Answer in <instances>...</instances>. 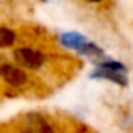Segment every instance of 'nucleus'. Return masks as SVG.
<instances>
[{"instance_id":"obj_1","label":"nucleus","mask_w":133,"mask_h":133,"mask_svg":"<svg viewBox=\"0 0 133 133\" xmlns=\"http://www.w3.org/2000/svg\"><path fill=\"white\" fill-rule=\"evenodd\" d=\"M97 68L91 72V78H103L110 80L119 86H127L128 78H127V68L116 61V59H100L96 63Z\"/></svg>"},{"instance_id":"obj_2","label":"nucleus","mask_w":133,"mask_h":133,"mask_svg":"<svg viewBox=\"0 0 133 133\" xmlns=\"http://www.w3.org/2000/svg\"><path fill=\"white\" fill-rule=\"evenodd\" d=\"M13 56H14L16 63H19L22 68L31 69V71L42 68L45 63V55L41 50L33 49V47H17L13 52Z\"/></svg>"},{"instance_id":"obj_3","label":"nucleus","mask_w":133,"mask_h":133,"mask_svg":"<svg viewBox=\"0 0 133 133\" xmlns=\"http://www.w3.org/2000/svg\"><path fill=\"white\" fill-rule=\"evenodd\" d=\"M0 77L11 86H22L28 82V75L25 71H22L21 68H17L14 64H8V63L0 66Z\"/></svg>"},{"instance_id":"obj_4","label":"nucleus","mask_w":133,"mask_h":133,"mask_svg":"<svg viewBox=\"0 0 133 133\" xmlns=\"http://www.w3.org/2000/svg\"><path fill=\"white\" fill-rule=\"evenodd\" d=\"M59 42H61L63 47L75 50V52L80 53L85 49V45L89 42V39L85 35L78 33V31H66L63 35H59Z\"/></svg>"},{"instance_id":"obj_5","label":"nucleus","mask_w":133,"mask_h":133,"mask_svg":"<svg viewBox=\"0 0 133 133\" xmlns=\"http://www.w3.org/2000/svg\"><path fill=\"white\" fill-rule=\"evenodd\" d=\"M16 42V31L0 25V49H5V47H11Z\"/></svg>"},{"instance_id":"obj_6","label":"nucleus","mask_w":133,"mask_h":133,"mask_svg":"<svg viewBox=\"0 0 133 133\" xmlns=\"http://www.w3.org/2000/svg\"><path fill=\"white\" fill-rule=\"evenodd\" d=\"M83 2H86V3H102L103 0H83Z\"/></svg>"},{"instance_id":"obj_7","label":"nucleus","mask_w":133,"mask_h":133,"mask_svg":"<svg viewBox=\"0 0 133 133\" xmlns=\"http://www.w3.org/2000/svg\"><path fill=\"white\" fill-rule=\"evenodd\" d=\"M25 133H33V131H31V130H30V131H25Z\"/></svg>"}]
</instances>
